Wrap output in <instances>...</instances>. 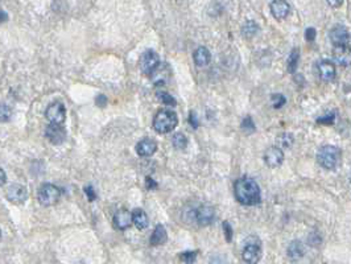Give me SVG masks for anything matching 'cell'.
I'll use <instances>...</instances> for the list:
<instances>
[{
    "mask_svg": "<svg viewBox=\"0 0 351 264\" xmlns=\"http://www.w3.org/2000/svg\"><path fill=\"white\" fill-rule=\"evenodd\" d=\"M235 198L239 203L246 206L258 205L262 201L260 188L255 180L249 177H242L235 183L234 186Z\"/></svg>",
    "mask_w": 351,
    "mask_h": 264,
    "instance_id": "6da1fadb",
    "label": "cell"
},
{
    "mask_svg": "<svg viewBox=\"0 0 351 264\" xmlns=\"http://www.w3.org/2000/svg\"><path fill=\"white\" fill-rule=\"evenodd\" d=\"M342 159V151L335 145H324L317 153V162L325 169H335Z\"/></svg>",
    "mask_w": 351,
    "mask_h": 264,
    "instance_id": "7a4b0ae2",
    "label": "cell"
},
{
    "mask_svg": "<svg viewBox=\"0 0 351 264\" xmlns=\"http://www.w3.org/2000/svg\"><path fill=\"white\" fill-rule=\"evenodd\" d=\"M178 124L177 114L173 110H160L153 119V128L157 134H168Z\"/></svg>",
    "mask_w": 351,
    "mask_h": 264,
    "instance_id": "3957f363",
    "label": "cell"
},
{
    "mask_svg": "<svg viewBox=\"0 0 351 264\" xmlns=\"http://www.w3.org/2000/svg\"><path fill=\"white\" fill-rule=\"evenodd\" d=\"M61 197V190L53 183H44L41 185L37 193V198L42 206H52L57 203Z\"/></svg>",
    "mask_w": 351,
    "mask_h": 264,
    "instance_id": "277c9868",
    "label": "cell"
},
{
    "mask_svg": "<svg viewBox=\"0 0 351 264\" xmlns=\"http://www.w3.org/2000/svg\"><path fill=\"white\" fill-rule=\"evenodd\" d=\"M330 41L335 48H345L349 49L350 46V32L343 25H335L329 33Z\"/></svg>",
    "mask_w": 351,
    "mask_h": 264,
    "instance_id": "5b68a950",
    "label": "cell"
},
{
    "mask_svg": "<svg viewBox=\"0 0 351 264\" xmlns=\"http://www.w3.org/2000/svg\"><path fill=\"white\" fill-rule=\"evenodd\" d=\"M45 117L49 121L50 124H62L66 119V108L63 106V103H50L45 111Z\"/></svg>",
    "mask_w": 351,
    "mask_h": 264,
    "instance_id": "8992f818",
    "label": "cell"
},
{
    "mask_svg": "<svg viewBox=\"0 0 351 264\" xmlns=\"http://www.w3.org/2000/svg\"><path fill=\"white\" fill-rule=\"evenodd\" d=\"M160 65V57L155 50H145L140 59V70L145 76H151L156 67Z\"/></svg>",
    "mask_w": 351,
    "mask_h": 264,
    "instance_id": "52a82bcc",
    "label": "cell"
},
{
    "mask_svg": "<svg viewBox=\"0 0 351 264\" xmlns=\"http://www.w3.org/2000/svg\"><path fill=\"white\" fill-rule=\"evenodd\" d=\"M45 136L52 144L60 145L66 140V131L61 124H49L45 130Z\"/></svg>",
    "mask_w": 351,
    "mask_h": 264,
    "instance_id": "ba28073f",
    "label": "cell"
},
{
    "mask_svg": "<svg viewBox=\"0 0 351 264\" xmlns=\"http://www.w3.org/2000/svg\"><path fill=\"white\" fill-rule=\"evenodd\" d=\"M28 198V190L24 185L20 183H14L7 189V200L11 201L12 203L20 205L22 202L27 201Z\"/></svg>",
    "mask_w": 351,
    "mask_h": 264,
    "instance_id": "9c48e42d",
    "label": "cell"
},
{
    "mask_svg": "<svg viewBox=\"0 0 351 264\" xmlns=\"http://www.w3.org/2000/svg\"><path fill=\"white\" fill-rule=\"evenodd\" d=\"M264 162L269 168H277L284 162V152L279 147L268 148L264 153Z\"/></svg>",
    "mask_w": 351,
    "mask_h": 264,
    "instance_id": "30bf717a",
    "label": "cell"
},
{
    "mask_svg": "<svg viewBox=\"0 0 351 264\" xmlns=\"http://www.w3.org/2000/svg\"><path fill=\"white\" fill-rule=\"evenodd\" d=\"M242 256H243V260H245L246 263L256 264L260 260V258H262L260 246H258L256 243H249V244H247L243 248Z\"/></svg>",
    "mask_w": 351,
    "mask_h": 264,
    "instance_id": "8fae6325",
    "label": "cell"
},
{
    "mask_svg": "<svg viewBox=\"0 0 351 264\" xmlns=\"http://www.w3.org/2000/svg\"><path fill=\"white\" fill-rule=\"evenodd\" d=\"M132 223V213L127 209H120L114 215V226L118 230H127Z\"/></svg>",
    "mask_w": 351,
    "mask_h": 264,
    "instance_id": "7c38bea8",
    "label": "cell"
},
{
    "mask_svg": "<svg viewBox=\"0 0 351 264\" xmlns=\"http://www.w3.org/2000/svg\"><path fill=\"white\" fill-rule=\"evenodd\" d=\"M194 217L201 226H209L213 223L214 218H215V211L210 206H202L198 210L194 211Z\"/></svg>",
    "mask_w": 351,
    "mask_h": 264,
    "instance_id": "4fadbf2b",
    "label": "cell"
},
{
    "mask_svg": "<svg viewBox=\"0 0 351 264\" xmlns=\"http://www.w3.org/2000/svg\"><path fill=\"white\" fill-rule=\"evenodd\" d=\"M272 16L277 20H284L290 12V7L285 0H273L269 5Z\"/></svg>",
    "mask_w": 351,
    "mask_h": 264,
    "instance_id": "5bb4252c",
    "label": "cell"
},
{
    "mask_svg": "<svg viewBox=\"0 0 351 264\" xmlns=\"http://www.w3.org/2000/svg\"><path fill=\"white\" fill-rule=\"evenodd\" d=\"M157 151V143L155 140L145 138V139L140 140L136 145V152L139 156L142 157H149Z\"/></svg>",
    "mask_w": 351,
    "mask_h": 264,
    "instance_id": "9a60e30c",
    "label": "cell"
},
{
    "mask_svg": "<svg viewBox=\"0 0 351 264\" xmlns=\"http://www.w3.org/2000/svg\"><path fill=\"white\" fill-rule=\"evenodd\" d=\"M318 73H320L321 80H324L325 82L334 81V80H335V76H337L335 66H334L330 61H328V60L321 61L320 65H318Z\"/></svg>",
    "mask_w": 351,
    "mask_h": 264,
    "instance_id": "2e32d148",
    "label": "cell"
},
{
    "mask_svg": "<svg viewBox=\"0 0 351 264\" xmlns=\"http://www.w3.org/2000/svg\"><path fill=\"white\" fill-rule=\"evenodd\" d=\"M168 241V234H166V230L163 224H157L153 230V234H152L151 239H149V243L151 246H161L164 244L165 242Z\"/></svg>",
    "mask_w": 351,
    "mask_h": 264,
    "instance_id": "e0dca14e",
    "label": "cell"
},
{
    "mask_svg": "<svg viewBox=\"0 0 351 264\" xmlns=\"http://www.w3.org/2000/svg\"><path fill=\"white\" fill-rule=\"evenodd\" d=\"M193 59H194V62H196L197 66H206L211 61V53H210V50L207 48L200 46L193 54Z\"/></svg>",
    "mask_w": 351,
    "mask_h": 264,
    "instance_id": "ac0fdd59",
    "label": "cell"
},
{
    "mask_svg": "<svg viewBox=\"0 0 351 264\" xmlns=\"http://www.w3.org/2000/svg\"><path fill=\"white\" fill-rule=\"evenodd\" d=\"M287 254H288L289 259L296 262V260H300L302 256L305 255V247L300 241H293L288 246Z\"/></svg>",
    "mask_w": 351,
    "mask_h": 264,
    "instance_id": "d6986e66",
    "label": "cell"
},
{
    "mask_svg": "<svg viewBox=\"0 0 351 264\" xmlns=\"http://www.w3.org/2000/svg\"><path fill=\"white\" fill-rule=\"evenodd\" d=\"M132 223L139 228V230H144V228L148 227V215L145 214V211L142 210V209H135L132 211Z\"/></svg>",
    "mask_w": 351,
    "mask_h": 264,
    "instance_id": "ffe728a7",
    "label": "cell"
},
{
    "mask_svg": "<svg viewBox=\"0 0 351 264\" xmlns=\"http://www.w3.org/2000/svg\"><path fill=\"white\" fill-rule=\"evenodd\" d=\"M166 69H168V65H163V72H161V65H159L153 70V73L151 74V78L156 85H164L166 80L170 77V73H166V74L164 73Z\"/></svg>",
    "mask_w": 351,
    "mask_h": 264,
    "instance_id": "44dd1931",
    "label": "cell"
},
{
    "mask_svg": "<svg viewBox=\"0 0 351 264\" xmlns=\"http://www.w3.org/2000/svg\"><path fill=\"white\" fill-rule=\"evenodd\" d=\"M334 59L337 60V62L341 63L342 66H349L350 65V52L345 48H335Z\"/></svg>",
    "mask_w": 351,
    "mask_h": 264,
    "instance_id": "7402d4cb",
    "label": "cell"
},
{
    "mask_svg": "<svg viewBox=\"0 0 351 264\" xmlns=\"http://www.w3.org/2000/svg\"><path fill=\"white\" fill-rule=\"evenodd\" d=\"M276 143L277 145L276 147L281 148H290L294 143V138L292 134H288V132H283L280 134L277 138H276Z\"/></svg>",
    "mask_w": 351,
    "mask_h": 264,
    "instance_id": "603a6c76",
    "label": "cell"
},
{
    "mask_svg": "<svg viewBox=\"0 0 351 264\" xmlns=\"http://www.w3.org/2000/svg\"><path fill=\"white\" fill-rule=\"evenodd\" d=\"M259 32V25L253 20H248L243 24L242 27V35L247 39H251Z\"/></svg>",
    "mask_w": 351,
    "mask_h": 264,
    "instance_id": "cb8c5ba5",
    "label": "cell"
},
{
    "mask_svg": "<svg viewBox=\"0 0 351 264\" xmlns=\"http://www.w3.org/2000/svg\"><path fill=\"white\" fill-rule=\"evenodd\" d=\"M298 61H300V50H298L297 48H294V49L290 52V54H289V59H288L289 73H294L297 70Z\"/></svg>",
    "mask_w": 351,
    "mask_h": 264,
    "instance_id": "d4e9b609",
    "label": "cell"
},
{
    "mask_svg": "<svg viewBox=\"0 0 351 264\" xmlns=\"http://www.w3.org/2000/svg\"><path fill=\"white\" fill-rule=\"evenodd\" d=\"M172 144H173V147L176 149H185L187 147V139L186 136L181 132H178V134H174L173 138H172Z\"/></svg>",
    "mask_w": 351,
    "mask_h": 264,
    "instance_id": "484cf974",
    "label": "cell"
},
{
    "mask_svg": "<svg viewBox=\"0 0 351 264\" xmlns=\"http://www.w3.org/2000/svg\"><path fill=\"white\" fill-rule=\"evenodd\" d=\"M12 117V108L5 103H0V122H8Z\"/></svg>",
    "mask_w": 351,
    "mask_h": 264,
    "instance_id": "4316f807",
    "label": "cell"
},
{
    "mask_svg": "<svg viewBox=\"0 0 351 264\" xmlns=\"http://www.w3.org/2000/svg\"><path fill=\"white\" fill-rule=\"evenodd\" d=\"M242 130H243V132H246V134H253L255 132V130H256V127H255V123H253L252 121V118L251 117H247L243 119V122H242Z\"/></svg>",
    "mask_w": 351,
    "mask_h": 264,
    "instance_id": "83f0119b",
    "label": "cell"
},
{
    "mask_svg": "<svg viewBox=\"0 0 351 264\" xmlns=\"http://www.w3.org/2000/svg\"><path fill=\"white\" fill-rule=\"evenodd\" d=\"M157 98H159L160 102L166 104V106H176V99H174L170 94H168V93H165V91L157 93Z\"/></svg>",
    "mask_w": 351,
    "mask_h": 264,
    "instance_id": "f1b7e54d",
    "label": "cell"
},
{
    "mask_svg": "<svg viewBox=\"0 0 351 264\" xmlns=\"http://www.w3.org/2000/svg\"><path fill=\"white\" fill-rule=\"evenodd\" d=\"M287 102V99L283 94H273L272 95V104L275 108H281Z\"/></svg>",
    "mask_w": 351,
    "mask_h": 264,
    "instance_id": "f546056e",
    "label": "cell"
},
{
    "mask_svg": "<svg viewBox=\"0 0 351 264\" xmlns=\"http://www.w3.org/2000/svg\"><path fill=\"white\" fill-rule=\"evenodd\" d=\"M180 256H181V260H183V262H185V263L187 264H191L196 262L197 252L196 251H186V252H184V254H181Z\"/></svg>",
    "mask_w": 351,
    "mask_h": 264,
    "instance_id": "4dcf8cb0",
    "label": "cell"
},
{
    "mask_svg": "<svg viewBox=\"0 0 351 264\" xmlns=\"http://www.w3.org/2000/svg\"><path fill=\"white\" fill-rule=\"evenodd\" d=\"M223 233H225V238H226L227 242H231L234 231H232L231 224L228 223V222H223Z\"/></svg>",
    "mask_w": 351,
    "mask_h": 264,
    "instance_id": "1f68e13d",
    "label": "cell"
},
{
    "mask_svg": "<svg viewBox=\"0 0 351 264\" xmlns=\"http://www.w3.org/2000/svg\"><path fill=\"white\" fill-rule=\"evenodd\" d=\"M334 119H335V114H334V112H330V114L325 115V117L318 118V121L317 122H318L320 124H333Z\"/></svg>",
    "mask_w": 351,
    "mask_h": 264,
    "instance_id": "d6a6232c",
    "label": "cell"
},
{
    "mask_svg": "<svg viewBox=\"0 0 351 264\" xmlns=\"http://www.w3.org/2000/svg\"><path fill=\"white\" fill-rule=\"evenodd\" d=\"M84 193H86V196L89 198V201H95L97 200V193L94 190V188L91 185H87V186H84Z\"/></svg>",
    "mask_w": 351,
    "mask_h": 264,
    "instance_id": "836d02e7",
    "label": "cell"
},
{
    "mask_svg": "<svg viewBox=\"0 0 351 264\" xmlns=\"http://www.w3.org/2000/svg\"><path fill=\"white\" fill-rule=\"evenodd\" d=\"M308 242H309V244H311L313 247H317L321 242H322V239H321V237L318 234H310L309 238H308Z\"/></svg>",
    "mask_w": 351,
    "mask_h": 264,
    "instance_id": "e575fe53",
    "label": "cell"
},
{
    "mask_svg": "<svg viewBox=\"0 0 351 264\" xmlns=\"http://www.w3.org/2000/svg\"><path fill=\"white\" fill-rule=\"evenodd\" d=\"M316 35H317V32L314 28H308L307 31H305V39H307V41H309V42L314 41V39H316Z\"/></svg>",
    "mask_w": 351,
    "mask_h": 264,
    "instance_id": "d590c367",
    "label": "cell"
},
{
    "mask_svg": "<svg viewBox=\"0 0 351 264\" xmlns=\"http://www.w3.org/2000/svg\"><path fill=\"white\" fill-rule=\"evenodd\" d=\"M95 103H97V106H99V107H106L107 98L104 95H98L97 99H95Z\"/></svg>",
    "mask_w": 351,
    "mask_h": 264,
    "instance_id": "8d00e7d4",
    "label": "cell"
},
{
    "mask_svg": "<svg viewBox=\"0 0 351 264\" xmlns=\"http://www.w3.org/2000/svg\"><path fill=\"white\" fill-rule=\"evenodd\" d=\"M343 1L345 0H328V4L330 7H333V8H338V7H341L343 4Z\"/></svg>",
    "mask_w": 351,
    "mask_h": 264,
    "instance_id": "74e56055",
    "label": "cell"
},
{
    "mask_svg": "<svg viewBox=\"0 0 351 264\" xmlns=\"http://www.w3.org/2000/svg\"><path fill=\"white\" fill-rule=\"evenodd\" d=\"M7 20H8V15H7V12L3 11L1 7H0V24H3V22H5Z\"/></svg>",
    "mask_w": 351,
    "mask_h": 264,
    "instance_id": "f35d334b",
    "label": "cell"
},
{
    "mask_svg": "<svg viewBox=\"0 0 351 264\" xmlns=\"http://www.w3.org/2000/svg\"><path fill=\"white\" fill-rule=\"evenodd\" d=\"M189 122H190V124L193 128H197L198 127V123H197L196 121V115L193 114V112H190V118H189Z\"/></svg>",
    "mask_w": 351,
    "mask_h": 264,
    "instance_id": "ab89813d",
    "label": "cell"
},
{
    "mask_svg": "<svg viewBox=\"0 0 351 264\" xmlns=\"http://www.w3.org/2000/svg\"><path fill=\"white\" fill-rule=\"evenodd\" d=\"M5 181H7V175H5L4 170L0 168V186H1V185H4Z\"/></svg>",
    "mask_w": 351,
    "mask_h": 264,
    "instance_id": "60d3db41",
    "label": "cell"
},
{
    "mask_svg": "<svg viewBox=\"0 0 351 264\" xmlns=\"http://www.w3.org/2000/svg\"><path fill=\"white\" fill-rule=\"evenodd\" d=\"M157 185L153 180H151V177H147V188L148 189H155Z\"/></svg>",
    "mask_w": 351,
    "mask_h": 264,
    "instance_id": "b9f144b4",
    "label": "cell"
},
{
    "mask_svg": "<svg viewBox=\"0 0 351 264\" xmlns=\"http://www.w3.org/2000/svg\"><path fill=\"white\" fill-rule=\"evenodd\" d=\"M0 241H1V231H0Z\"/></svg>",
    "mask_w": 351,
    "mask_h": 264,
    "instance_id": "7bdbcfd3",
    "label": "cell"
}]
</instances>
